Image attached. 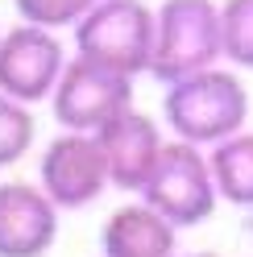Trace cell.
Returning a JSON list of instances; mask_svg holds the SVG:
<instances>
[{
    "instance_id": "cell-1",
    "label": "cell",
    "mask_w": 253,
    "mask_h": 257,
    "mask_svg": "<svg viewBox=\"0 0 253 257\" xmlns=\"http://www.w3.org/2000/svg\"><path fill=\"white\" fill-rule=\"evenodd\" d=\"M249 120V91L228 67H208L175 79L162 91V124L170 137L212 150L224 137L241 133Z\"/></svg>"
},
{
    "instance_id": "cell-2",
    "label": "cell",
    "mask_w": 253,
    "mask_h": 257,
    "mask_svg": "<svg viewBox=\"0 0 253 257\" xmlns=\"http://www.w3.org/2000/svg\"><path fill=\"white\" fill-rule=\"evenodd\" d=\"M154 13H158V34H154L150 75L162 87L224 62L220 0H162Z\"/></svg>"
},
{
    "instance_id": "cell-3",
    "label": "cell",
    "mask_w": 253,
    "mask_h": 257,
    "mask_svg": "<svg viewBox=\"0 0 253 257\" xmlns=\"http://www.w3.org/2000/svg\"><path fill=\"white\" fill-rule=\"evenodd\" d=\"M158 13L146 0H100L75 25V54L120 75H150Z\"/></svg>"
},
{
    "instance_id": "cell-4",
    "label": "cell",
    "mask_w": 253,
    "mask_h": 257,
    "mask_svg": "<svg viewBox=\"0 0 253 257\" xmlns=\"http://www.w3.org/2000/svg\"><path fill=\"white\" fill-rule=\"evenodd\" d=\"M141 199L154 203L179 228H195V224L212 220V212L220 207V187H216L208 150L170 137L154 174H150V183L141 187Z\"/></svg>"
},
{
    "instance_id": "cell-5",
    "label": "cell",
    "mask_w": 253,
    "mask_h": 257,
    "mask_svg": "<svg viewBox=\"0 0 253 257\" xmlns=\"http://www.w3.org/2000/svg\"><path fill=\"white\" fill-rule=\"evenodd\" d=\"M133 87H137L133 75L108 71L100 62L71 54L67 71H62L58 87L50 95V112L71 133H100L116 112L133 108Z\"/></svg>"
},
{
    "instance_id": "cell-6",
    "label": "cell",
    "mask_w": 253,
    "mask_h": 257,
    "mask_svg": "<svg viewBox=\"0 0 253 257\" xmlns=\"http://www.w3.org/2000/svg\"><path fill=\"white\" fill-rule=\"evenodd\" d=\"M67 46L58 29H46L34 21H17L0 34V91H9L21 104H50L62 71H67Z\"/></svg>"
},
{
    "instance_id": "cell-7",
    "label": "cell",
    "mask_w": 253,
    "mask_h": 257,
    "mask_svg": "<svg viewBox=\"0 0 253 257\" xmlns=\"http://www.w3.org/2000/svg\"><path fill=\"white\" fill-rule=\"evenodd\" d=\"M38 187L50 195L62 212H83V207L100 203V195L112 179H108V162L96 133H71L62 128L42 146L38 158Z\"/></svg>"
},
{
    "instance_id": "cell-8",
    "label": "cell",
    "mask_w": 253,
    "mask_h": 257,
    "mask_svg": "<svg viewBox=\"0 0 253 257\" xmlns=\"http://www.w3.org/2000/svg\"><path fill=\"white\" fill-rule=\"evenodd\" d=\"M100 150L108 162V179H112L116 191H129V195H141V187L150 183V174L158 166V158L166 150V133L154 116H146L141 108H124L108 120L100 133Z\"/></svg>"
},
{
    "instance_id": "cell-9",
    "label": "cell",
    "mask_w": 253,
    "mask_h": 257,
    "mask_svg": "<svg viewBox=\"0 0 253 257\" xmlns=\"http://www.w3.org/2000/svg\"><path fill=\"white\" fill-rule=\"evenodd\" d=\"M62 207L38 183H0V257H46L58 240Z\"/></svg>"
},
{
    "instance_id": "cell-10",
    "label": "cell",
    "mask_w": 253,
    "mask_h": 257,
    "mask_svg": "<svg viewBox=\"0 0 253 257\" xmlns=\"http://www.w3.org/2000/svg\"><path fill=\"white\" fill-rule=\"evenodd\" d=\"M179 224L166 220L154 203H120L100 224V257H175Z\"/></svg>"
},
{
    "instance_id": "cell-11",
    "label": "cell",
    "mask_w": 253,
    "mask_h": 257,
    "mask_svg": "<svg viewBox=\"0 0 253 257\" xmlns=\"http://www.w3.org/2000/svg\"><path fill=\"white\" fill-rule=\"evenodd\" d=\"M208 158L220 187V203L236 207V212H253V133L241 128V133L224 137L220 146L208 150Z\"/></svg>"
},
{
    "instance_id": "cell-12",
    "label": "cell",
    "mask_w": 253,
    "mask_h": 257,
    "mask_svg": "<svg viewBox=\"0 0 253 257\" xmlns=\"http://www.w3.org/2000/svg\"><path fill=\"white\" fill-rule=\"evenodd\" d=\"M34 137H38L34 108L13 100L9 91H0V170L17 166L21 158L34 150Z\"/></svg>"
},
{
    "instance_id": "cell-13",
    "label": "cell",
    "mask_w": 253,
    "mask_h": 257,
    "mask_svg": "<svg viewBox=\"0 0 253 257\" xmlns=\"http://www.w3.org/2000/svg\"><path fill=\"white\" fill-rule=\"evenodd\" d=\"M224 62L232 71H253V0H220Z\"/></svg>"
},
{
    "instance_id": "cell-14",
    "label": "cell",
    "mask_w": 253,
    "mask_h": 257,
    "mask_svg": "<svg viewBox=\"0 0 253 257\" xmlns=\"http://www.w3.org/2000/svg\"><path fill=\"white\" fill-rule=\"evenodd\" d=\"M21 21H34L46 29H75L100 0H13Z\"/></svg>"
},
{
    "instance_id": "cell-15",
    "label": "cell",
    "mask_w": 253,
    "mask_h": 257,
    "mask_svg": "<svg viewBox=\"0 0 253 257\" xmlns=\"http://www.w3.org/2000/svg\"><path fill=\"white\" fill-rule=\"evenodd\" d=\"M175 257H216V253H175Z\"/></svg>"
}]
</instances>
